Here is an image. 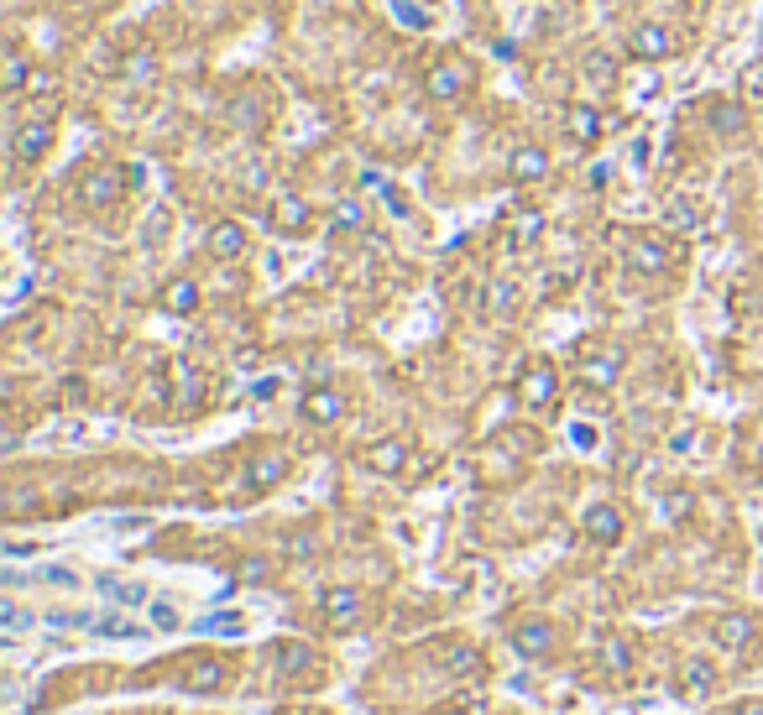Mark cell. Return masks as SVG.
<instances>
[{
	"label": "cell",
	"instance_id": "1",
	"mask_svg": "<svg viewBox=\"0 0 763 715\" xmlns=\"http://www.w3.org/2000/svg\"><path fill=\"white\" fill-rule=\"evenodd\" d=\"M52 141H58V116H52V110H37V116L17 120V131H11V162H17V168H37V162L52 152Z\"/></svg>",
	"mask_w": 763,
	"mask_h": 715
},
{
	"label": "cell",
	"instance_id": "2",
	"mask_svg": "<svg viewBox=\"0 0 763 715\" xmlns=\"http://www.w3.org/2000/svg\"><path fill=\"white\" fill-rule=\"evenodd\" d=\"M513 397H518L523 408H555L559 403V366L549 356H534V360H523V371H518V387H513Z\"/></svg>",
	"mask_w": 763,
	"mask_h": 715
},
{
	"label": "cell",
	"instance_id": "3",
	"mask_svg": "<svg viewBox=\"0 0 763 715\" xmlns=\"http://www.w3.org/2000/svg\"><path fill=\"white\" fill-rule=\"evenodd\" d=\"M623 52L633 63H664V58L680 52V32L670 21H638V27H627Z\"/></svg>",
	"mask_w": 763,
	"mask_h": 715
},
{
	"label": "cell",
	"instance_id": "4",
	"mask_svg": "<svg viewBox=\"0 0 763 715\" xmlns=\"http://www.w3.org/2000/svg\"><path fill=\"white\" fill-rule=\"evenodd\" d=\"M470 85H476V69H470V58H439L429 73H424V95H429L434 105H455L466 100Z\"/></svg>",
	"mask_w": 763,
	"mask_h": 715
},
{
	"label": "cell",
	"instance_id": "5",
	"mask_svg": "<svg viewBox=\"0 0 763 715\" xmlns=\"http://www.w3.org/2000/svg\"><path fill=\"white\" fill-rule=\"evenodd\" d=\"M623 366H627L623 345H581L575 376H581V387H591V393H612L617 376H623Z\"/></svg>",
	"mask_w": 763,
	"mask_h": 715
},
{
	"label": "cell",
	"instance_id": "6",
	"mask_svg": "<svg viewBox=\"0 0 763 715\" xmlns=\"http://www.w3.org/2000/svg\"><path fill=\"white\" fill-rule=\"evenodd\" d=\"M141 172L137 168H110V162H100V168H89L85 178H79V199H85L89 209H110L116 199H126V188L137 183Z\"/></svg>",
	"mask_w": 763,
	"mask_h": 715
},
{
	"label": "cell",
	"instance_id": "7",
	"mask_svg": "<svg viewBox=\"0 0 763 715\" xmlns=\"http://www.w3.org/2000/svg\"><path fill=\"white\" fill-rule=\"evenodd\" d=\"M623 267L633 277H664L670 267H675V246L664 236H627V246H623Z\"/></svg>",
	"mask_w": 763,
	"mask_h": 715
},
{
	"label": "cell",
	"instance_id": "8",
	"mask_svg": "<svg viewBox=\"0 0 763 715\" xmlns=\"http://www.w3.org/2000/svg\"><path fill=\"white\" fill-rule=\"evenodd\" d=\"M507 647L518 653L523 664H549L559 647V632H555V622H544V616H523L518 627H513V637H507Z\"/></svg>",
	"mask_w": 763,
	"mask_h": 715
},
{
	"label": "cell",
	"instance_id": "9",
	"mask_svg": "<svg viewBox=\"0 0 763 715\" xmlns=\"http://www.w3.org/2000/svg\"><path fill=\"white\" fill-rule=\"evenodd\" d=\"M267 225H272L278 236H288V240H304L314 230V205L304 199V193H278V199L267 205Z\"/></svg>",
	"mask_w": 763,
	"mask_h": 715
},
{
	"label": "cell",
	"instance_id": "10",
	"mask_svg": "<svg viewBox=\"0 0 763 715\" xmlns=\"http://www.w3.org/2000/svg\"><path fill=\"white\" fill-rule=\"evenodd\" d=\"M503 172H507V183L513 188H534L555 172V157H549V147H538V141H523V147H513Z\"/></svg>",
	"mask_w": 763,
	"mask_h": 715
},
{
	"label": "cell",
	"instance_id": "11",
	"mask_svg": "<svg viewBox=\"0 0 763 715\" xmlns=\"http://www.w3.org/2000/svg\"><path fill=\"white\" fill-rule=\"evenodd\" d=\"M581 533H586L591 544L617 548V544L627 538V517H623V507H612V502H591V507L581 512Z\"/></svg>",
	"mask_w": 763,
	"mask_h": 715
},
{
	"label": "cell",
	"instance_id": "12",
	"mask_svg": "<svg viewBox=\"0 0 763 715\" xmlns=\"http://www.w3.org/2000/svg\"><path fill=\"white\" fill-rule=\"evenodd\" d=\"M346 408H350L346 393H340V387H325V381L298 397V418H304V424H314V428L340 424V418H346Z\"/></svg>",
	"mask_w": 763,
	"mask_h": 715
},
{
	"label": "cell",
	"instance_id": "13",
	"mask_svg": "<svg viewBox=\"0 0 763 715\" xmlns=\"http://www.w3.org/2000/svg\"><path fill=\"white\" fill-rule=\"evenodd\" d=\"M288 470H294V460H288L283 449H257V455L246 460V491L251 496L278 491L283 480H288Z\"/></svg>",
	"mask_w": 763,
	"mask_h": 715
},
{
	"label": "cell",
	"instance_id": "14",
	"mask_svg": "<svg viewBox=\"0 0 763 715\" xmlns=\"http://www.w3.org/2000/svg\"><path fill=\"white\" fill-rule=\"evenodd\" d=\"M319 612H325V622H330L335 632H350L366 616V596L356 585H330V590L319 596Z\"/></svg>",
	"mask_w": 763,
	"mask_h": 715
},
{
	"label": "cell",
	"instance_id": "15",
	"mask_svg": "<svg viewBox=\"0 0 763 715\" xmlns=\"http://www.w3.org/2000/svg\"><path fill=\"white\" fill-rule=\"evenodd\" d=\"M408 460H414V444L403 439V434H387V439L366 444V455H361V465L371 470V476H403Z\"/></svg>",
	"mask_w": 763,
	"mask_h": 715
},
{
	"label": "cell",
	"instance_id": "16",
	"mask_svg": "<svg viewBox=\"0 0 763 715\" xmlns=\"http://www.w3.org/2000/svg\"><path fill=\"white\" fill-rule=\"evenodd\" d=\"M32 73H37V63L27 58V48H21L17 37H11V42H6V58H0V95L17 105L21 95L32 89Z\"/></svg>",
	"mask_w": 763,
	"mask_h": 715
},
{
	"label": "cell",
	"instance_id": "17",
	"mask_svg": "<svg viewBox=\"0 0 763 715\" xmlns=\"http://www.w3.org/2000/svg\"><path fill=\"white\" fill-rule=\"evenodd\" d=\"M205 251L215 256V261H241V256L251 251V230H246L241 220H215L205 230Z\"/></svg>",
	"mask_w": 763,
	"mask_h": 715
},
{
	"label": "cell",
	"instance_id": "18",
	"mask_svg": "<svg viewBox=\"0 0 763 715\" xmlns=\"http://www.w3.org/2000/svg\"><path fill=\"white\" fill-rule=\"evenodd\" d=\"M753 637H759L753 612H722L712 622V643L722 647V653H743V647H753Z\"/></svg>",
	"mask_w": 763,
	"mask_h": 715
},
{
	"label": "cell",
	"instance_id": "19",
	"mask_svg": "<svg viewBox=\"0 0 763 715\" xmlns=\"http://www.w3.org/2000/svg\"><path fill=\"white\" fill-rule=\"evenodd\" d=\"M607 131H612L607 110H596V105H571V110H565V137H571L575 147H596Z\"/></svg>",
	"mask_w": 763,
	"mask_h": 715
},
{
	"label": "cell",
	"instance_id": "20",
	"mask_svg": "<svg viewBox=\"0 0 763 715\" xmlns=\"http://www.w3.org/2000/svg\"><path fill=\"white\" fill-rule=\"evenodd\" d=\"M716 684H722V674H716L712 658H685L680 664V699H706L716 695Z\"/></svg>",
	"mask_w": 763,
	"mask_h": 715
},
{
	"label": "cell",
	"instance_id": "21",
	"mask_svg": "<svg viewBox=\"0 0 763 715\" xmlns=\"http://www.w3.org/2000/svg\"><path fill=\"white\" fill-rule=\"evenodd\" d=\"M157 304H162V314H174V319H194V314H199V304H205V292H199V282H194V277H174L168 288L157 292Z\"/></svg>",
	"mask_w": 763,
	"mask_h": 715
},
{
	"label": "cell",
	"instance_id": "22",
	"mask_svg": "<svg viewBox=\"0 0 763 715\" xmlns=\"http://www.w3.org/2000/svg\"><path fill=\"white\" fill-rule=\"evenodd\" d=\"M226 679H230V668L220 664V658H209V653L184 668V689H189V695H220V689H226Z\"/></svg>",
	"mask_w": 763,
	"mask_h": 715
},
{
	"label": "cell",
	"instance_id": "23",
	"mask_svg": "<svg viewBox=\"0 0 763 715\" xmlns=\"http://www.w3.org/2000/svg\"><path fill=\"white\" fill-rule=\"evenodd\" d=\"M434 664L445 674H482V653L466 637H445V643H434Z\"/></svg>",
	"mask_w": 763,
	"mask_h": 715
},
{
	"label": "cell",
	"instance_id": "24",
	"mask_svg": "<svg viewBox=\"0 0 763 715\" xmlns=\"http://www.w3.org/2000/svg\"><path fill=\"white\" fill-rule=\"evenodd\" d=\"M538 236H544V209H513L507 215V246L513 251H528Z\"/></svg>",
	"mask_w": 763,
	"mask_h": 715
},
{
	"label": "cell",
	"instance_id": "25",
	"mask_svg": "<svg viewBox=\"0 0 763 715\" xmlns=\"http://www.w3.org/2000/svg\"><path fill=\"white\" fill-rule=\"evenodd\" d=\"M706 120L716 126V137H727V141H737L747 131V116H743V105L737 100H712L706 105Z\"/></svg>",
	"mask_w": 763,
	"mask_h": 715
},
{
	"label": "cell",
	"instance_id": "26",
	"mask_svg": "<svg viewBox=\"0 0 763 715\" xmlns=\"http://www.w3.org/2000/svg\"><path fill=\"white\" fill-rule=\"evenodd\" d=\"M596 658H602V668H607L612 679H627V674H633V647H627V637H602Z\"/></svg>",
	"mask_w": 763,
	"mask_h": 715
},
{
	"label": "cell",
	"instance_id": "27",
	"mask_svg": "<svg viewBox=\"0 0 763 715\" xmlns=\"http://www.w3.org/2000/svg\"><path fill=\"white\" fill-rule=\"evenodd\" d=\"M581 73H586L596 89H612L617 85V52H602V48H591L586 58H581Z\"/></svg>",
	"mask_w": 763,
	"mask_h": 715
},
{
	"label": "cell",
	"instance_id": "28",
	"mask_svg": "<svg viewBox=\"0 0 763 715\" xmlns=\"http://www.w3.org/2000/svg\"><path fill=\"white\" fill-rule=\"evenodd\" d=\"M366 230V205L361 199H340L330 209V236H361Z\"/></svg>",
	"mask_w": 763,
	"mask_h": 715
},
{
	"label": "cell",
	"instance_id": "29",
	"mask_svg": "<svg viewBox=\"0 0 763 715\" xmlns=\"http://www.w3.org/2000/svg\"><path fill=\"white\" fill-rule=\"evenodd\" d=\"M272 658H278L283 674H304L314 664V653L304 643H272Z\"/></svg>",
	"mask_w": 763,
	"mask_h": 715
},
{
	"label": "cell",
	"instance_id": "30",
	"mask_svg": "<svg viewBox=\"0 0 763 715\" xmlns=\"http://www.w3.org/2000/svg\"><path fill=\"white\" fill-rule=\"evenodd\" d=\"M513 308H518V288L497 277V282L486 288V314H513Z\"/></svg>",
	"mask_w": 763,
	"mask_h": 715
},
{
	"label": "cell",
	"instance_id": "31",
	"mask_svg": "<svg viewBox=\"0 0 763 715\" xmlns=\"http://www.w3.org/2000/svg\"><path fill=\"white\" fill-rule=\"evenodd\" d=\"M691 507H695L691 491H670L660 502V517H664V523H685V517H691Z\"/></svg>",
	"mask_w": 763,
	"mask_h": 715
},
{
	"label": "cell",
	"instance_id": "32",
	"mask_svg": "<svg viewBox=\"0 0 763 715\" xmlns=\"http://www.w3.org/2000/svg\"><path fill=\"white\" fill-rule=\"evenodd\" d=\"M152 69H157V58L147 48L131 52V58H121V73H126V79H152Z\"/></svg>",
	"mask_w": 763,
	"mask_h": 715
},
{
	"label": "cell",
	"instance_id": "33",
	"mask_svg": "<svg viewBox=\"0 0 763 715\" xmlns=\"http://www.w3.org/2000/svg\"><path fill=\"white\" fill-rule=\"evenodd\" d=\"M152 622H157V627H168V632H174V627H178V612L168 606V600H157V606H152Z\"/></svg>",
	"mask_w": 763,
	"mask_h": 715
},
{
	"label": "cell",
	"instance_id": "34",
	"mask_svg": "<svg viewBox=\"0 0 763 715\" xmlns=\"http://www.w3.org/2000/svg\"><path fill=\"white\" fill-rule=\"evenodd\" d=\"M571 439L581 444V449H596V428H591V424H575V428H571Z\"/></svg>",
	"mask_w": 763,
	"mask_h": 715
},
{
	"label": "cell",
	"instance_id": "35",
	"mask_svg": "<svg viewBox=\"0 0 763 715\" xmlns=\"http://www.w3.org/2000/svg\"><path fill=\"white\" fill-rule=\"evenodd\" d=\"M241 579H251V585H257V579H267V559H246L241 564Z\"/></svg>",
	"mask_w": 763,
	"mask_h": 715
},
{
	"label": "cell",
	"instance_id": "36",
	"mask_svg": "<svg viewBox=\"0 0 763 715\" xmlns=\"http://www.w3.org/2000/svg\"><path fill=\"white\" fill-rule=\"evenodd\" d=\"M732 715H763V699H743V705H737Z\"/></svg>",
	"mask_w": 763,
	"mask_h": 715
},
{
	"label": "cell",
	"instance_id": "37",
	"mask_svg": "<svg viewBox=\"0 0 763 715\" xmlns=\"http://www.w3.org/2000/svg\"><path fill=\"white\" fill-rule=\"evenodd\" d=\"M58 6H63V11H89L95 0H58Z\"/></svg>",
	"mask_w": 763,
	"mask_h": 715
},
{
	"label": "cell",
	"instance_id": "38",
	"mask_svg": "<svg viewBox=\"0 0 763 715\" xmlns=\"http://www.w3.org/2000/svg\"><path fill=\"white\" fill-rule=\"evenodd\" d=\"M434 715H476V711H460V705H445V711H434Z\"/></svg>",
	"mask_w": 763,
	"mask_h": 715
}]
</instances>
